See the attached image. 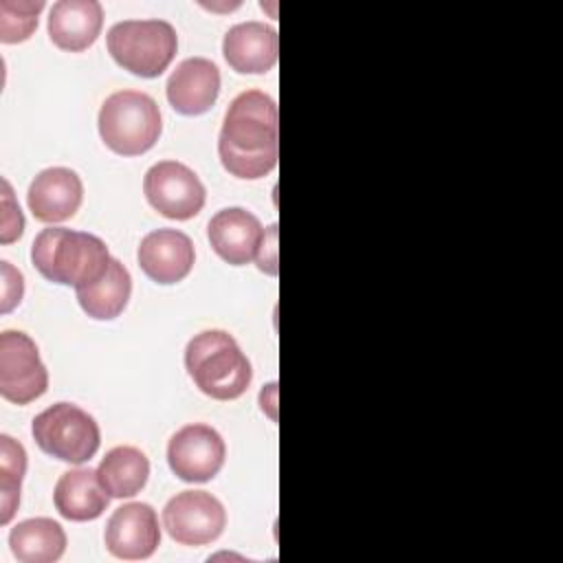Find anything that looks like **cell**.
<instances>
[{
    "label": "cell",
    "mask_w": 563,
    "mask_h": 563,
    "mask_svg": "<svg viewBox=\"0 0 563 563\" xmlns=\"http://www.w3.org/2000/svg\"><path fill=\"white\" fill-rule=\"evenodd\" d=\"M99 482L110 497H134L150 477V460L136 446H114L97 466Z\"/></svg>",
    "instance_id": "21"
},
{
    "label": "cell",
    "mask_w": 563,
    "mask_h": 563,
    "mask_svg": "<svg viewBox=\"0 0 563 563\" xmlns=\"http://www.w3.org/2000/svg\"><path fill=\"white\" fill-rule=\"evenodd\" d=\"M163 130L158 103L139 90H117L101 103V141L121 156H139L154 147Z\"/></svg>",
    "instance_id": "4"
},
{
    "label": "cell",
    "mask_w": 563,
    "mask_h": 563,
    "mask_svg": "<svg viewBox=\"0 0 563 563\" xmlns=\"http://www.w3.org/2000/svg\"><path fill=\"white\" fill-rule=\"evenodd\" d=\"M84 200V185L68 167H46L29 185L26 202L35 220L64 222L77 213Z\"/></svg>",
    "instance_id": "13"
},
{
    "label": "cell",
    "mask_w": 563,
    "mask_h": 563,
    "mask_svg": "<svg viewBox=\"0 0 563 563\" xmlns=\"http://www.w3.org/2000/svg\"><path fill=\"white\" fill-rule=\"evenodd\" d=\"M185 367L194 385L216 400L240 398L253 380L246 354L224 330L196 334L185 347Z\"/></svg>",
    "instance_id": "3"
},
{
    "label": "cell",
    "mask_w": 563,
    "mask_h": 563,
    "mask_svg": "<svg viewBox=\"0 0 563 563\" xmlns=\"http://www.w3.org/2000/svg\"><path fill=\"white\" fill-rule=\"evenodd\" d=\"M136 260L152 282L176 284L194 268L196 251L187 233L178 229H156L141 240Z\"/></svg>",
    "instance_id": "12"
},
{
    "label": "cell",
    "mask_w": 563,
    "mask_h": 563,
    "mask_svg": "<svg viewBox=\"0 0 563 563\" xmlns=\"http://www.w3.org/2000/svg\"><path fill=\"white\" fill-rule=\"evenodd\" d=\"M277 31L264 22L251 20L231 26L222 40L227 64L242 75H262L277 64Z\"/></svg>",
    "instance_id": "16"
},
{
    "label": "cell",
    "mask_w": 563,
    "mask_h": 563,
    "mask_svg": "<svg viewBox=\"0 0 563 563\" xmlns=\"http://www.w3.org/2000/svg\"><path fill=\"white\" fill-rule=\"evenodd\" d=\"M48 387V372L35 341L20 330L0 334V394L4 400L26 405Z\"/></svg>",
    "instance_id": "7"
},
{
    "label": "cell",
    "mask_w": 563,
    "mask_h": 563,
    "mask_svg": "<svg viewBox=\"0 0 563 563\" xmlns=\"http://www.w3.org/2000/svg\"><path fill=\"white\" fill-rule=\"evenodd\" d=\"M31 433L44 453L70 464L88 462L101 442L97 420L73 402H55L40 411Z\"/></svg>",
    "instance_id": "6"
},
{
    "label": "cell",
    "mask_w": 563,
    "mask_h": 563,
    "mask_svg": "<svg viewBox=\"0 0 563 563\" xmlns=\"http://www.w3.org/2000/svg\"><path fill=\"white\" fill-rule=\"evenodd\" d=\"M26 471V451L11 435H0V523H9L20 506V486Z\"/></svg>",
    "instance_id": "22"
},
{
    "label": "cell",
    "mask_w": 563,
    "mask_h": 563,
    "mask_svg": "<svg viewBox=\"0 0 563 563\" xmlns=\"http://www.w3.org/2000/svg\"><path fill=\"white\" fill-rule=\"evenodd\" d=\"M227 446L222 435L202 422L180 427L167 444L172 473L183 482H209L224 464Z\"/></svg>",
    "instance_id": "10"
},
{
    "label": "cell",
    "mask_w": 563,
    "mask_h": 563,
    "mask_svg": "<svg viewBox=\"0 0 563 563\" xmlns=\"http://www.w3.org/2000/svg\"><path fill=\"white\" fill-rule=\"evenodd\" d=\"M24 231V216L20 211V205L13 198L11 185L7 183V178H2V235L0 240L4 244L18 240Z\"/></svg>",
    "instance_id": "24"
},
{
    "label": "cell",
    "mask_w": 563,
    "mask_h": 563,
    "mask_svg": "<svg viewBox=\"0 0 563 563\" xmlns=\"http://www.w3.org/2000/svg\"><path fill=\"white\" fill-rule=\"evenodd\" d=\"M31 262L48 282L79 288L108 268L110 253L106 242L92 233L51 227L35 235Z\"/></svg>",
    "instance_id": "2"
},
{
    "label": "cell",
    "mask_w": 563,
    "mask_h": 563,
    "mask_svg": "<svg viewBox=\"0 0 563 563\" xmlns=\"http://www.w3.org/2000/svg\"><path fill=\"white\" fill-rule=\"evenodd\" d=\"M211 249L231 266L249 264L264 240L262 222L242 207L220 209L207 224Z\"/></svg>",
    "instance_id": "14"
},
{
    "label": "cell",
    "mask_w": 563,
    "mask_h": 563,
    "mask_svg": "<svg viewBox=\"0 0 563 563\" xmlns=\"http://www.w3.org/2000/svg\"><path fill=\"white\" fill-rule=\"evenodd\" d=\"M0 268H2V303H0V310L9 312L11 308H15L22 301L24 277L7 260L0 262Z\"/></svg>",
    "instance_id": "25"
},
{
    "label": "cell",
    "mask_w": 563,
    "mask_h": 563,
    "mask_svg": "<svg viewBox=\"0 0 563 563\" xmlns=\"http://www.w3.org/2000/svg\"><path fill=\"white\" fill-rule=\"evenodd\" d=\"M53 501L57 512L68 521H92L103 515L110 495L103 490L97 471L70 468L57 479Z\"/></svg>",
    "instance_id": "18"
},
{
    "label": "cell",
    "mask_w": 563,
    "mask_h": 563,
    "mask_svg": "<svg viewBox=\"0 0 563 563\" xmlns=\"http://www.w3.org/2000/svg\"><path fill=\"white\" fill-rule=\"evenodd\" d=\"M103 541L108 552L117 559H150L161 545L156 510L145 501H130L119 506L106 523Z\"/></svg>",
    "instance_id": "11"
},
{
    "label": "cell",
    "mask_w": 563,
    "mask_h": 563,
    "mask_svg": "<svg viewBox=\"0 0 563 563\" xmlns=\"http://www.w3.org/2000/svg\"><path fill=\"white\" fill-rule=\"evenodd\" d=\"M112 59L139 77H158L178 51V35L165 20H123L108 31Z\"/></svg>",
    "instance_id": "5"
},
{
    "label": "cell",
    "mask_w": 563,
    "mask_h": 563,
    "mask_svg": "<svg viewBox=\"0 0 563 563\" xmlns=\"http://www.w3.org/2000/svg\"><path fill=\"white\" fill-rule=\"evenodd\" d=\"M255 260L260 271L268 275H277V224H271L268 231H264V240L260 244Z\"/></svg>",
    "instance_id": "26"
},
{
    "label": "cell",
    "mask_w": 563,
    "mask_h": 563,
    "mask_svg": "<svg viewBox=\"0 0 563 563\" xmlns=\"http://www.w3.org/2000/svg\"><path fill=\"white\" fill-rule=\"evenodd\" d=\"M44 0H2L0 2V40L4 44L24 42L37 29V15Z\"/></svg>",
    "instance_id": "23"
},
{
    "label": "cell",
    "mask_w": 563,
    "mask_h": 563,
    "mask_svg": "<svg viewBox=\"0 0 563 563\" xmlns=\"http://www.w3.org/2000/svg\"><path fill=\"white\" fill-rule=\"evenodd\" d=\"M147 202L169 220H189L205 207V185L185 163L158 161L143 178Z\"/></svg>",
    "instance_id": "8"
},
{
    "label": "cell",
    "mask_w": 563,
    "mask_h": 563,
    "mask_svg": "<svg viewBox=\"0 0 563 563\" xmlns=\"http://www.w3.org/2000/svg\"><path fill=\"white\" fill-rule=\"evenodd\" d=\"M165 92L176 112L185 117L202 114L218 99L220 70L207 57H187L169 75Z\"/></svg>",
    "instance_id": "15"
},
{
    "label": "cell",
    "mask_w": 563,
    "mask_h": 563,
    "mask_svg": "<svg viewBox=\"0 0 563 563\" xmlns=\"http://www.w3.org/2000/svg\"><path fill=\"white\" fill-rule=\"evenodd\" d=\"M103 24V9L97 0H57L48 13L51 42L70 53L95 44Z\"/></svg>",
    "instance_id": "17"
},
{
    "label": "cell",
    "mask_w": 563,
    "mask_h": 563,
    "mask_svg": "<svg viewBox=\"0 0 563 563\" xmlns=\"http://www.w3.org/2000/svg\"><path fill=\"white\" fill-rule=\"evenodd\" d=\"M227 526V512L207 490L176 493L163 508V528L180 545H207Z\"/></svg>",
    "instance_id": "9"
},
{
    "label": "cell",
    "mask_w": 563,
    "mask_h": 563,
    "mask_svg": "<svg viewBox=\"0 0 563 563\" xmlns=\"http://www.w3.org/2000/svg\"><path fill=\"white\" fill-rule=\"evenodd\" d=\"M130 292H132L130 271L117 257H110L108 268L95 282L75 288L81 310L97 321H110L119 317L128 306Z\"/></svg>",
    "instance_id": "19"
},
{
    "label": "cell",
    "mask_w": 563,
    "mask_h": 563,
    "mask_svg": "<svg viewBox=\"0 0 563 563\" xmlns=\"http://www.w3.org/2000/svg\"><path fill=\"white\" fill-rule=\"evenodd\" d=\"M9 548L20 563H53L66 550V532L48 517L24 519L11 528Z\"/></svg>",
    "instance_id": "20"
},
{
    "label": "cell",
    "mask_w": 563,
    "mask_h": 563,
    "mask_svg": "<svg viewBox=\"0 0 563 563\" xmlns=\"http://www.w3.org/2000/svg\"><path fill=\"white\" fill-rule=\"evenodd\" d=\"M218 154L222 167L244 180L271 174L279 156V117L275 101L262 90L240 92L227 108Z\"/></svg>",
    "instance_id": "1"
}]
</instances>
